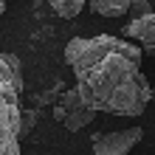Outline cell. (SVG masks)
Here are the masks:
<instances>
[{
	"label": "cell",
	"mask_w": 155,
	"mask_h": 155,
	"mask_svg": "<svg viewBox=\"0 0 155 155\" xmlns=\"http://www.w3.org/2000/svg\"><path fill=\"white\" fill-rule=\"evenodd\" d=\"M141 138H144L141 127H127V130H118V133H99L93 135V152L96 155H124Z\"/></svg>",
	"instance_id": "cell-4"
},
{
	"label": "cell",
	"mask_w": 155,
	"mask_h": 155,
	"mask_svg": "<svg viewBox=\"0 0 155 155\" xmlns=\"http://www.w3.org/2000/svg\"><path fill=\"white\" fill-rule=\"evenodd\" d=\"M34 124H37V110H23V135H28Z\"/></svg>",
	"instance_id": "cell-9"
},
{
	"label": "cell",
	"mask_w": 155,
	"mask_h": 155,
	"mask_svg": "<svg viewBox=\"0 0 155 155\" xmlns=\"http://www.w3.org/2000/svg\"><path fill=\"white\" fill-rule=\"evenodd\" d=\"M59 104L65 107V118H62V127H65V130H71V133L85 130V127L96 118V113H99V110H93V107H90L85 99H82L79 87L65 90V93L59 96Z\"/></svg>",
	"instance_id": "cell-3"
},
{
	"label": "cell",
	"mask_w": 155,
	"mask_h": 155,
	"mask_svg": "<svg viewBox=\"0 0 155 155\" xmlns=\"http://www.w3.org/2000/svg\"><path fill=\"white\" fill-rule=\"evenodd\" d=\"M51 8L57 12L59 17H65V20H71V17H76L82 8H85V0H48Z\"/></svg>",
	"instance_id": "cell-7"
},
{
	"label": "cell",
	"mask_w": 155,
	"mask_h": 155,
	"mask_svg": "<svg viewBox=\"0 0 155 155\" xmlns=\"http://www.w3.org/2000/svg\"><path fill=\"white\" fill-rule=\"evenodd\" d=\"M144 48L130 45L113 34L74 37L65 45V62L76 76L82 99L99 113L141 116L147 110L152 87L141 74Z\"/></svg>",
	"instance_id": "cell-1"
},
{
	"label": "cell",
	"mask_w": 155,
	"mask_h": 155,
	"mask_svg": "<svg viewBox=\"0 0 155 155\" xmlns=\"http://www.w3.org/2000/svg\"><path fill=\"white\" fill-rule=\"evenodd\" d=\"M133 0H90V12L102 17H124L130 12Z\"/></svg>",
	"instance_id": "cell-6"
},
{
	"label": "cell",
	"mask_w": 155,
	"mask_h": 155,
	"mask_svg": "<svg viewBox=\"0 0 155 155\" xmlns=\"http://www.w3.org/2000/svg\"><path fill=\"white\" fill-rule=\"evenodd\" d=\"M152 8H150V0H133V6H130V14L133 17H141V14H150Z\"/></svg>",
	"instance_id": "cell-8"
},
{
	"label": "cell",
	"mask_w": 155,
	"mask_h": 155,
	"mask_svg": "<svg viewBox=\"0 0 155 155\" xmlns=\"http://www.w3.org/2000/svg\"><path fill=\"white\" fill-rule=\"evenodd\" d=\"M23 68L14 54H3L0 59V152L17 155L23 138Z\"/></svg>",
	"instance_id": "cell-2"
},
{
	"label": "cell",
	"mask_w": 155,
	"mask_h": 155,
	"mask_svg": "<svg viewBox=\"0 0 155 155\" xmlns=\"http://www.w3.org/2000/svg\"><path fill=\"white\" fill-rule=\"evenodd\" d=\"M124 37L138 40L144 54H147V57H155V12L133 17L130 23H124Z\"/></svg>",
	"instance_id": "cell-5"
}]
</instances>
